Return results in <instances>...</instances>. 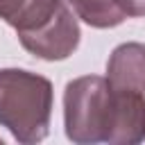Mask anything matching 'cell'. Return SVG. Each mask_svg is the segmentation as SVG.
I'll return each mask as SVG.
<instances>
[{"label":"cell","mask_w":145,"mask_h":145,"mask_svg":"<svg viewBox=\"0 0 145 145\" xmlns=\"http://www.w3.org/2000/svg\"><path fill=\"white\" fill-rule=\"evenodd\" d=\"M0 18L43 61H63L79 45V23L63 0H0Z\"/></svg>","instance_id":"7a4b0ae2"},{"label":"cell","mask_w":145,"mask_h":145,"mask_svg":"<svg viewBox=\"0 0 145 145\" xmlns=\"http://www.w3.org/2000/svg\"><path fill=\"white\" fill-rule=\"evenodd\" d=\"M63 127L77 145H136L145 138V93L116 91L100 75L77 77L63 91Z\"/></svg>","instance_id":"6da1fadb"},{"label":"cell","mask_w":145,"mask_h":145,"mask_svg":"<svg viewBox=\"0 0 145 145\" xmlns=\"http://www.w3.org/2000/svg\"><path fill=\"white\" fill-rule=\"evenodd\" d=\"M0 143H2V140H0Z\"/></svg>","instance_id":"ba28073f"},{"label":"cell","mask_w":145,"mask_h":145,"mask_svg":"<svg viewBox=\"0 0 145 145\" xmlns=\"http://www.w3.org/2000/svg\"><path fill=\"white\" fill-rule=\"evenodd\" d=\"M63 2H66V5L70 7V9H75V7H77L79 2H84V0H63Z\"/></svg>","instance_id":"52a82bcc"},{"label":"cell","mask_w":145,"mask_h":145,"mask_svg":"<svg viewBox=\"0 0 145 145\" xmlns=\"http://www.w3.org/2000/svg\"><path fill=\"white\" fill-rule=\"evenodd\" d=\"M52 82L23 68H0V127L23 143L34 145L50 131Z\"/></svg>","instance_id":"3957f363"},{"label":"cell","mask_w":145,"mask_h":145,"mask_svg":"<svg viewBox=\"0 0 145 145\" xmlns=\"http://www.w3.org/2000/svg\"><path fill=\"white\" fill-rule=\"evenodd\" d=\"M106 82L116 91L145 93V45L120 43L106 61Z\"/></svg>","instance_id":"277c9868"},{"label":"cell","mask_w":145,"mask_h":145,"mask_svg":"<svg viewBox=\"0 0 145 145\" xmlns=\"http://www.w3.org/2000/svg\"><path fill=\"white\" fill-rule=\"evenodd\" d=\"M72 14L95 29L118 27L127 18L125 11L120 9L118 0H84L72 9Z\"/></svg>","instance_id":"5b68a950"},{"label":"cell","mask_w":145,"mask_h":145,"mask_svg":"<svg viewBox=\"0 0 145 145\" xmlns=\"http://www.w3.org/2000/svg\"><path fill=\"white\" fill-rule=\"evenodd\" d=\"M118 5L127 18H143L145 16V0H118Z\"/></svg>","instance_id":"8992f818"}]
</instances>
